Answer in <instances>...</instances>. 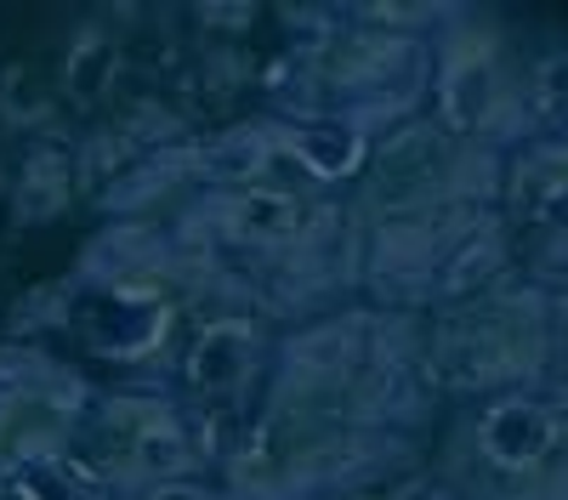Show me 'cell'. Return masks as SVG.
Wrapping results in <instances>:
<instances>
[{"label":"cell","mask_w":568,"mask_h":500,"mask_svg":"<svg viewBox=\"0 0 568 500\" xmlns=\"http://www.w3.org/2000/svg\"><path fill=\"white\" fill-rule=\"evenodd\" d=\"M489 109H495V45L484 29L449 23V52L438 69V125L455 136L484 131Z\"/></svg>","instance_id":"obj_1"},{"label":"cell","mask_w":568,"mask_h":500,"mask_svg":"<svg viewBox=\"0 0 568 500\" xmlns=\"http://www.w3.org/2000/svg\"><path fill=\"white\" fill-rule=\"evenodd\" d=\"M74 325L85 330V341L98 347V353H109V358H136V353H149V347L165 336L171 307H165L154 290L120 285V290H109V296L80 302Z\"/></svg>","instance_id":"obj_2"},{"label":"cell","mask_w":568,"mask_h":500,"mask_svg":"<svg viewBox=\"0 0 568 500\" xmlns=\"http://www.w3.org/2000/svg\"><path fill=\"white\" fill-rule=\"evenodd\" d=\"M478 449H484V461L495 472L524 478L557 449V416L546 404H535V398H500V404L484 409V421H478Z\"/></svg>","instance_id":"obj_3"},{"label":"cell","mask_w":568,"mask_h":500,"mask_svg":"<svg viewBox=\"0 0 568 500\" xmlns=\"http://www.w3.org/2000/svg\"><path fill=\"white\" fill-rule=\"evenodd\" d=\"M256 364V341H251V325H240V318H222V325H211L200 341H194V358H187V376H194V387L205 392H233Z\"/></svg>","instance_id":"obj_4"},{"label":"cell","mask_w":568,"mask_h":500,"mask_svg":"<svg viewBox=\"0 0 568 500\" xmlns=\"http://www.w3.org/2000/svg\"><path fill=\"white\" fill-rule=\"evenodd\" d=\"M114 80H120V45H114V34L98 29V23L80 29L74 45H69V63H63L69 98H74L80 109H98L109 91H114Z\"/></svg>","instance_id":"obj_5"},{"label":"cell","mask_w":568,"mask_h":500,"mask_svg":"<svg viewBox=\"0 0 568 500\" xmlns=\"http://www.w3.org/2000/svg\"><path fill=\"white\" fill-rule=\"evenodd\" d=\"M182 467H187V449H182L176 421L160 404H142V427L131 432V443L120 455V472L125 478H176Z\"/></svg>","instance_id":"obj_6"},{"label":"cell","mask_w":568,"mask_h":500,"mask_svg":"<svg viewBox=\"0 0 568 500\" xmlns=\"http://www.w3.org/2000/svg\"><path fill=\"white\" fill-rule=\"evenodd\" d=\"M284 149H291L313 176H324V182L353 176V171L364 165V136H358L353 125H342V120H313V125H302V131L284 136Z\"/></svg>","instance_id":"obj_7"},{"label":"cell","mask_w":568,"mask_h":500,"mask_svg":"<svg viewBox=\"0 0 568 500\" xmlns=\"http://www.w3.org/2000/svg\"><path fill=\"white\" fill-rule=\"evenodd\" d=\"M296 222H302V205L284 194V188H240L227 200V227L240 239H251V245H284L296 234Z\"/></svg>","instance_id":"obj_8"},{"label":"cell","mask_w":568,"mask_h":500,"mask_svg":"<svg viewBox=\"0 0 568 500\" xmlns=\"http://www.w3.org/2000/svg\"><path fill=\"white\" fill-rule=\"evenodd\" d=\"M444 149L449 136L438 125H404L398 136H387L382 154H375V171H382L387 182H398V188H409V182H438L444 176Z\"/></svg>","instance_id":"obj_9"},{"label":"cell","mask_w":568,"mask_h":500,"mask_svg":"<svg viewBox=\"0 0 568 500\" xmlns=\"http://www.w3.org/2000/svg\"><path fill=\"white\" fill-rule=\"evenodd\" d=\"M69 188H74V165L63 160V149H40L29 154L23 165V188H18V216L23 222H45L69 205Z\"/></svg>","instance_id":"obj_10"},{"label":"cell","mask_w":568,"mask_h":500,"mask_svg":"<svg viewBox=\"0 0 568 500\" xmlns=\"http://www.w3.org/2000/svg\"><path fill=\"white\" fill-rule=\"evenodd\" d=\"M506 262V239H500V227H478L471 239H460L455 251H449V262H444V296H471V290H484L489 285V273Z\"/></svg>","instance_id":"obj_11"},{"label":"cell","mask_w":568,"mask_h":500,"mask_svg":"<svg viewBox=\"0 0 568 500\" xmlns=\"http://www.w3.org/2000/svg\"><path fill=\"white\" fill-rule=\"evenodd\" d=\"M18 500H91V483H85L80 467L52 461V455H34V461H23Z\"/></svg>","instance_id":"obj_12"},{"label":"cell","mask_w":568,"mask_h":500,"mask_svg":"<svg viewBox=\"0 0 568 500\" xmlns=\"http://www.w3.org/2000/svg\"><path fill=\"white\" fill-rule=\"evenodd\" d=\"M262 154H267V136H262V131H227L222 143L211 149L205 171H211V176H256Z\"/></svg>","instance_id":"obj_13"},{"label":"cell","mask_w":568,"mask_h":500,"mask_svg":"<svg viewBox=\"0 0 568 500\" xmlns=\"http://www.w3.org/2000/svg\"><path fill=\"white\" fill-rule=\"evenodd\" d=\"M45 109H52V103H45L34 69H29V63H12L7 80H0V114L18 120V125H29V120H45Z\"/></svg>","instance_id":"obj_14"},{"label":"cell","mask_w":568,"mask_h":500,"mask_svg":"<svg viewBox=\"0 0 568 500\" xmlns=\"http://www.w3.org/2000/svg\"><path fill=\"white\" fill-rule=\"evenodd\" d=\"M535 222H540V227H551V234H568V176H557L551 188L540 194Z\"/></svg>","instance_id":"obj_15"},{"label":"cell","mask_w":568,"mask_h":500,"mask_svg":"<svg viewBox=\"0 0 568 500\" xmlns=\"http://www.w3.org/2000/svg\"><path fill=\"white\" fill-rule=\"evenodd\" d=\"M369 18H387L393 29L404 23V29H415V18H449L444 7H369Z\"/></svg>","instance_id":"obj_16"},{"label":"cell","mask_w":568,"mask_h":500,"mask_svg":"<svg viewBox=\"0 0 568 500\" xmlns=\"http://www.w3.org/2000/svg\"><path fill=\"white\" fill-rule=\"evenodd\" d=\"M154 500H211V494H205V489H187V483H165Z\"/></svg>","instance_id":"obj_17"}]
</instances>
